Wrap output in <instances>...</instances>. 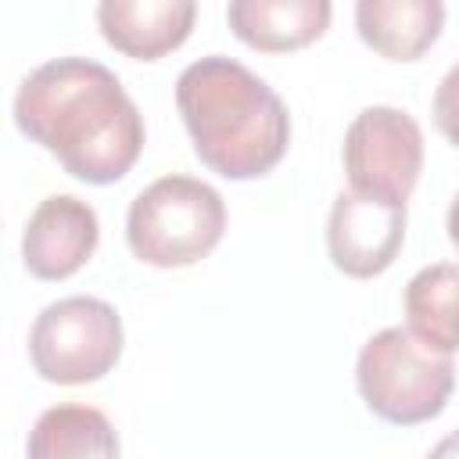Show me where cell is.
I'll list each match as a JSON object with an SVG mask.
<instances>
[{
    "mask_svg": "<svg viewBox=\"0 0 459 459\" xmlns=\"http://www.w3.org/2000/svg\"><path fill=\"white\" fill-rule=\"evenodd\" d=\"M14 126L50 151L72 179L118 183L143 151V115L111 68L57 57L32 68L14 93Z\"/></svg>",
    "mask_w": 459,
    "mask_h": 459,
    "instance_id": "cell-1",
    "label": "cell"
},
{
    "mask_svg": "<svg viewBox=\"0 0 459 459\" xmlns=\"http://www.w3.org/2000/svg\"><path fill=\"white\" fill-rule=\"evenodd\" d=\"M176 108L194 154L222 179H258L290 147V115L276 90L247 65L208 54L176 79Z\"/></svg>",
    "mask_w": 459,
    "mask_h": 459,
    "instance_id": "cell-2",
    "label": "cell"
},
{
    "mask_svg": "<svg viewBox=\"0 0 459 459\" xmlns=\"http://www.w3.org/2000/svg\"><path fill=\"white\" fill-rule=\"evenodd\" d=\"M226 233V204L194 176H161L140 190L126 215L129 251L154 269H183L215 251Z\"/></svg>",
    "mask_w": 459,
    "mask_h": 459,
    "instance_id": "cell-3",
    "label": "cell"
},
{
    "mask_svg": "<svg viewBox=\"0 0 459 459\" xmlns=\"http://www.w3.org/2000/svg\"><path fill=\"white\" fill-rule=\"evenodd\" d=\"M355 384L373 416L394 427H416L445 412L455 387V366L452 355L430 351L409 330L387 326L362 344Z\"/></svg>",
    "mask_w": 459,
    "mask_h": 459,
    "instance_id": "cell-4",
    "label": "cell"
},
{
    "mask_svg": "<svg viewBox=\"0 0 459 459\" xmlns=\"http://www.w3.org/2000/svg\"><path fill=\"white\" fill-rule=\"evenodd\" d=\"M122 316L100 298L50 301L29 330L32 369L47 384H93L108 377L122 355Z\"/></svg>",
    "mask_w": 459,
    "mask_h": 459,
    "instance_id": "cell-5",
    "label": "cell"
},
{
    "mask_svg": "<svg viewBox=\"0 0 459 459\" xmlns=\"http://www.w3.org/2000/svg\"><path fill=\"white\" fill-rule=\"evenodd\" d=\"M348 190L405 204L423 172V129L402 108H362L344 133Z\"/></svg>",
    "mask_w": 459,
    "mask_h": 459,
    "instance_id": "cell-6",
    "label": "cell"
},
{
    "mask_svg": "<svg viewBox=\"0 0 459 459\" xmlns=\"http://www.w3.org/2000/svg\"><path fill=\"white\" fill-rule=\"evenodd\" d=\"M405 244V204L341 190L326 222V251L337 273L369 280L391 269Z\"/></svg>",
    "mask_w": 459,
    "mask_h": 459,
    "instance_id": "cell-7",
    "label": "cell"
},
{
    "mask_svg": "<svg viewBox=\"0 0 459 459\" xmlns=\"http://www.w3.org/2000/svg\"><path fill=\"white\" fill-rule=\"evenodd\" d=\"M97 240V212L72 194H50L36 204V212L25 222L22 262L36 280H68L90 262Z\"/></svg>",
    "mask_w": 459,
    "mask_h": 459,
    "instance_id": "cell-8",
    "label": "cell"
},
{
    "mask_svg": "<svg viewBox=\"0 0 459 459\" xmlns=\"http://www.w3.org/2000/svg\"><path fill=\"white\" fill-rule=\"evenodd\" d=\"M197 18L190 0H104L97 4L100 36L126 57L158 61L183 47Z\"/></svg>",
    "mask_w": 459,
    "mask_h": 459,
    "instance_id": "cell-9",
    "label": "cell"
},
{
    "mask_svg": "<svg viewBox=\"0 0 459 459\" xmlns=\"http://www.w3.org/2000/svg\"><path fill=\"white\" fill-rule=\"evenodd\" d=\"M330 18V0H233L226 7L233 36L262 54H287L308 47L326 32Z\"/></svg>",
    "mask_w": 459,
    "mask_h": 459,
    "instance_id": "cell-10",
    "label": "cell"
},
{
    "mask_svg": "<svg viewBox=\"0 0 459 459\" xmlns=\"http://www.w3.org/2000/svg\"><path fill=\"white\" fill-rule=\"evenodd\" d=\"M355 29L387 61H420L445 29L441 0H359Z\"/></svg>",
    "mask_w": 459,
    "mask_h": 459,
    "instance_id": "cell-11",
    "label": "cell"
},
{
    "mask_svg": "<svg viewBox=\"0 0 459 459\" xmlns=\"http://www.w3.org/2000/svg\"><path fill=\"white\" fill-rule=\"evenodd\" d=\"M25 459H118V434L93 405H50L29 430Z\"/></svg>",
    "mask_w": 459,
    "mask_h": 459,
    "instance_id": "cell-12",
    "label": "cell"
},
{
    "mask_svg": "<svg viewBox=\"0 0 459 459\" xmlns=\"http://www.w3.org/2000/svg\"><path fill=\"white\" fill-rule=\"evenodd\" d=\"M405 330L430 351H459V265L437 262L405 283Z\"/></svg>",
    "mask_w": 459,
    "mask_h": 459,
    "instance_id": "cell-13",
    "label": "cell"
},
{
    "mask_svg": "<svg viewBox=\"0 0 459 459\" xmlns=\"http://www.w3.org/2000/svg\"><path fill=\"white\" fill-rule=\"evenodd\" d=\"M434 126L448 143L459 147V65H452L434 90Z\"/></svg>",
    "mask_w": 459,
    "mask_h": 459,
    "instance_id": "cell-14",
    "label": "cell"
},
{
    "mask_svg": "<svg viewBox=\"0 0 459 459\" xmlns=\"http://www.w3.org/2000/svg\"><path fill=\"white\" fill-rule=\"evenodd\" d=\"M427 459H459V430L445 434V437L427 452Z\"/></svg>",
    "mask_w": 459,
    "mask_h": 459,
    "instance_id": "cell-15",
    "label": "cell"
},
{
    "mask_svg": "<svg viewBox=\"0 0 459 459\" xmlns=\"http://www.w3.org/2000/svg\"><path fill=\"white\" fill-rule=\"evenodd\" d=\"M448 240H452L455 251H459V194H455V201H452V208H448Z\"/></svg>",
    "mask_w": 459,
    "mask_h": 459,
    "instance_id": "cell-16",
    "label": "cell"
}]
</instances>
